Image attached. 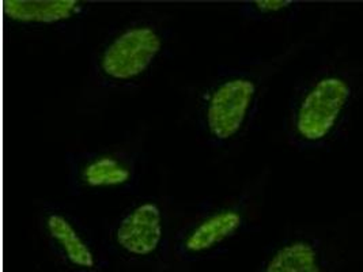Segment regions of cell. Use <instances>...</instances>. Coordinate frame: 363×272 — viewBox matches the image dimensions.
<instances>
[{
    "label": "cell",
    "mask_w": 363,
    "mask_h": 272,
    "mask_svg": "<svg viewBox=\"0 0 363 272\" xmlns=\"http://www.w3.org/2000/svg\"><path fill=\"white\" fill-rule=\"evenodd\" d=\"M84 10L77 0H6L4 14L11 21L25 25H52L82 14Z\"/></svg>",
    "instance_id": "obj_9"
},
{
    "label": "cell",
    "mask_w": 363,
    "mask_h": 272,
    "mask_svg": "<svg viewBox=\"0 0 363 272\" xmlns=\"http://www.w3.org/2000/svg\"><path fill=\"white\" fill-rule=\"evenodd\" d=\"M164 48L161 33L151 25L124 29L102 50L101 74L115 82L136 79L149 69Z\"/></svg>",
    "instance_id": "obj_4"
},
{
    "label": "cell",
    "mask_w": 363,
    "mask_h": 272,
    "mask_svg": "<svg viewBox=\"0 0 363 272\" xmlns=\"http://www.w3.org/2000/svg\"><path fill=\"white\" fill-rule=\"evenodd\" d=\"M259 81L248 76H230L211 89L203 103L201 123L218 143L238 135L248 124L259 100Z\"/></svg>",
    "instance_id": "obj_3"
},
{
    "label": "cell",
    "mask_w": 363,
    "mask_h": 272,
    "mask_svg": "<svg viewBox=\"0 0 363 272\" xmlns=\"http://www.w3.org/2000/svg\"><path fill=\"white\" fill-rule=\"evenodd\" d=\"M363 96V62L337 51L298 85L286 134L301 152H330L346 140Z\"/></svg>",
    "instance_id": "obj_1"
},
{
    "label": "cell",
    "mask_w": 363,
    "mask_h": 272,
    "mask_svg": "<svg viewBox=\"0 0 363 272\" xmlns=\"http://www.w3.org/2000/svg\"><path fill=\"white\" fill-rule=\"evenodd\" d=\"M347 223L284 239L265 259L262 272H351Z\"/></svg>",
    "instance_id": "obj_2"
},
{
    "label": "cell",
    "mask_w": 363,
    "mask_h": 272,
    "mask_svg": "<svg viewBox=\"0 0 363 272\" xmlns=\"http://www.w3.org/2000/svg\"><path fill=\"white\" fill-rule=\"evenodd\" d=\"M299 6L293 1L283 0H264V1H252L242 8L245 16L259 18H278L296 16Z\"/></svg>",
    "instance_id": "obj_10"
},
{
    "label": "cell",
    "mask_w": 363,
    "mask_h": 272,
    "mask_svg": "<svg viewBox=\"0 0 363 272\" xmlns=\"http://www.w3.org/2000/svg\"><path fill=\"white\" fill-rule=\"evenodd\" d=\"M165 233L162 210L155 202H145L133 207L117 223L116 244L127 255L145 257L161 246Z\"/></svg>",
    "instance_id": "obj_5"
},
{
    "label": "cell",
    "mask_w": 363,
    "mask_h": 272,
    "mask_svg": "<svg viewBox=\"0 0 363 272\" xmlns=\"http://www.w3.org/2000/svg\"><path fill=\"white\" fill-rule=\"evenodd\" d=\"M244 225L240 211L226 208L208 215L192 226L180 242L184 256H200L233 237Z\"/></svg>",
    "instance_id": "obj_7"
},
{
    "label": "cell",
    "mask_w": 363,
    "mask_h": 272,
    "mask_svg": "<svg viewBox=\"0 0 363 272\" xmlns=\"http://www.w3.org/2000/svg\"><path fill=\"white\" fill-rule=\"evenodd\" d=\"M131 162L116 154H96L77 165V181L89 189L123 187L133 180Z\"/></svg>",
    "instance_id": "obj_8"
},
{
    "label": "cell",
    "mask_w": 363,
    "mask_h": 272,
    "mask_svg": "<svg viewBox=\"0 0 363 272\" xmlns=\"http://www.w3.org/2000/svg\"><path fill=\"white\" fill-rule=\"evenodd\" d=\"M45 233L55 252L78 272H93L99 266L94 248L67 215L50 212L44 220Z\"/></svg>",
    "instance_id": "obj_6"
}]
</instances>
